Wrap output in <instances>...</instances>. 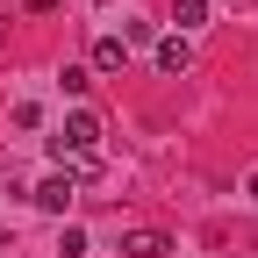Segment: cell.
<instances>
[{"mask_svg":"<svg viewBox=\"0 0 258 258\" xmlns=\"http://www.w3.org/2000/svg\"><path fill=\"white\" fill-rule=\"evenodd\" d=\"M50 151H57V165L72 158L79 172H93V165H101V115H93V108H72V115H64V129L50 137Z\"/></svg>","mask_w":258,"mask_h":258,"instance_id":"cell-1","label":"cell"},{"mask_svg":"<svg viewBox=\"0 0 258 258\" xmlns=\"http://www.w3.org/2000/svg\"><path fill=\"white\" fill-rule=\"evenodd\" d=\"M72 194H79V172H72V165H57V172H43V179H36V208L64 215V208H72Z\"/></svg>","mask_w":258,"mask_h":258,"instance_id":"cell-2","label":"cell"},{"mask_svg":"<svg viewBox=\"0 0 258 258\" xmlns=\"http://www.w3.org/2000/svg\"><path fill=\"white\" fill-rule=\"evenodd\" d=\"M151 50H158V72H172V79L186 72V64H194V43H186V36H158Z\"/></svg>","mask_w":258,"mask_h":258,"instance_id":"cell-3","label":"cell"},{"mask_svg":"<svg viewBox=\"0 0 258 258\" xmlns=\"http://www.w3.org/2000/svg\"><path fill=\"white\" fill-rule=\"evenodd\" d=\"M165 251H172L165 230H129V237H122V258H165Z\"/></svg>","mask_w":258,"mask_h":258,"instance_id":"cell-4","label":"cell"},{"mask_svg":"<svg viewBox=\"0 0 258 258\" xmlns=\"http://www.w3.org/2000/svg\"><path fill=\"white\" fill-rule=\"evenodd\" d=\"M122 64H129V43L122 36H101V43H93V72H122Z\"/></svg>","mask_w":258,"mask_h":258,"instance_id":"cell-5","label":"cell"},{"mask_svg":"<svg viewBox=\"0 0 258 258\" xmlns=\"http://www.w3.org/2000/svg\"><path fill=\"white\" fill-rule=\"evenodd\" d=\"M172 22H179L172 36H194V29L208 22V0H172Z\"/></svg>","mask_w":258,"mask_h":258,"instance_id":"cell-6","label":"cell"},{"mask_svg":"<svg viewBox=\"0 0 258 258\" xmlns=\"http://www.w3.org/2000/svg\"><path fill=\"white\" fill-rule=\"evenodd\" d=\"M122 43H158V29L144 15H122Z\"/></svg>","mask_w":258,"mask_h":258,"instance_id":"cell-7","label":"cell"},{"mask_svg":"<svg viewBox=\"0 0 258 258\" xmlns=\"http://www.w3.org/2000/svg\"><path fill=\"white\" fill-rule=\"evenodd\" d=\"M57 86H64V93H86V86H93V72H86V64H64Z\"/></svg>","mask_w":258,"mask_h":258,"instance_id":"cell-8","label":"cell"},{"mask_svg":"<svg viewBox=\"0 0 258 258\" xmlns=\"http://www.w3.org/2000/svg\"><path fill=\"white\" fill-rule=\"evenodd\" d=\"M15 129H43V101H15Z\"/></svg>","mask_w":258,"mask_h":258,"instance_id":"cell-9","label":"cell"},{"mask_svg":"<svg viewBox=\"0 0 258 258\" xmlns=\"http://www.w3.org/2000/svg\"><path fill=\"white\" fill-rule=\"evenodd\" d=\"M57 258H86V230H64V244H57Z\"/></svg>","mask_w":258,"mask_h":258,"instance_id":"cell-10","label":"cell"},{"mask_svg":"<svg viewBox=\"0 0 258 258\" xmlns=\"http://www.w3.org/2000/svg\"><path fill=\"white\" fill-rule=\"evenodd\" d=\"M244 194H251V201H258V172H251V179H244Z\"/></svg>","mask_w":258,"mask_h":258,"instance_id":"cell-11","label":"cell"},{"mask_svg":"<svg viewBox=\"0 0 258 258\" xmlns=\"http://www.w3.org/2000/svg\"><path fill=\"white\" fill-rule=\"evenodd\" d=\"M29 8H50V0H29Z\"/></svg>","mask_w":258,"mask_h":258,"instance_id":"cell-12","label":"cell"}]
</instances>
